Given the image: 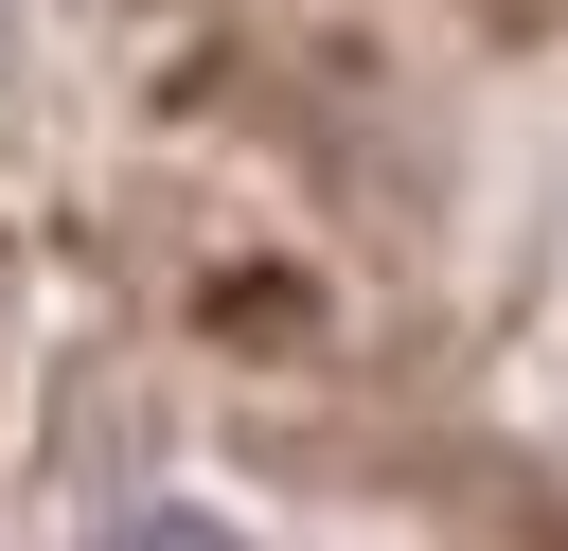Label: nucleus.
Instances as JSON below:
<instances>
[{"label": "nucleus", "instance_id": "obj_1", "mask_svg": "<svg viewBox=\"0 0 568 551\" xmlns=\"http://www.w3.org/2000/svg\"><path fill=\"white\" fill-rule=\"evenodd\" d=\"M89 551H248V533L195 515V498H160V515H124V533H89Z\"/></svg>", "mask_w": 568, "mask_h": 551}]
</instances>
